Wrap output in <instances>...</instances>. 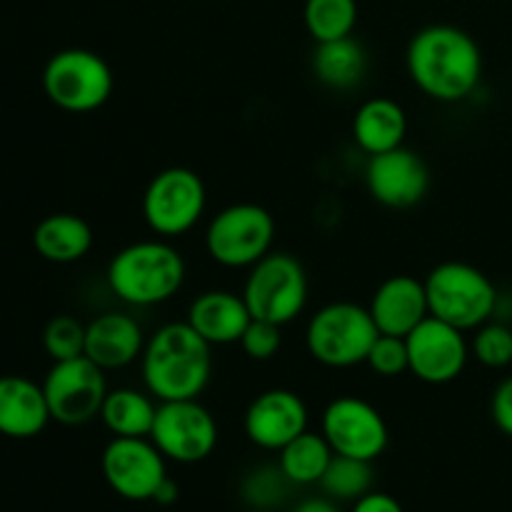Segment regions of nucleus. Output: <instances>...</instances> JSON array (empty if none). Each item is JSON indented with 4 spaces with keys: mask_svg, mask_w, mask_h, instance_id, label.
<instances>
[{
    "mask_svg": "<svg viewBox=\"0 0 512 512\" xmlns=\"http://www.w3.org/2000/svg\"><path fill=\"white\" fill-rule=\"evenodd\" d=\"M408 75L428 98L458 103L473 95L483 75V53L473 35L455 25H428L405 53Z\"/></svg>",
    "mask_w": 512,
    "mask_h": 512,
    "instance_id": "nucleus-1",
    "label": "nucleus"
},
{
    "mask_svg": "<svg viewBox=\"0 0 512 512\" xmlns=\"http://www.w3.org/2000/svg\"><path fill=\"white\" fill-rule=\"evenodd\" d=\"M213 345L185 323H168L145 340L143 383L158 403L195 400L213 375Z\"/></svg>",
    "mask_w": 512,
    "mask_h": 512,
    "instance_id": "nucleus-2",
    "label": "nucleus"
},
{
    "mask_svg": "<svg viewBox=\"0 0 512 512\" xmlns=\"http://www.w3.org/2000/svg\"><path fill=\"white\" fill-rule=\"evenodd\" d=\"M185 283V260L165 240L128 245L108 265V285L123 303L135 308L160 305L178 295Z\"/></svg>",
    "mask_w": 512,
    "mask_h": 512,
    "instance_id": "nucleus-3",
    "label": "nucleus"
},
{
    "mask_svg": "<svg viewBox=\"0 0 512 512\" xmlns=\"http://www.w3.org/2000/svg\"><path fill=\"white\" fill-rule=\"evenodd\" d=\"M425 290L430 315L455 325L463 333L488 323L498 308V288L493 280L475 265L458 260L435 265L425 278Z\"/></svg>",
    "mask_w": 512,
    "mask_h": 512,
    "instance_id": "nucleus-4",
    "label": "nucleus"
},
{
    "mask_svg": "<svg viewBox=\"0 0 512 512\" xmlns=\"http://www.w3.org/2000/svg\"><path fill=\"white\" fill-rule=\"evenodd\" d=\"M380 335L373 315L358 303H330L310 318L305 345L325 368H353L368 360Z\"/></svg>",
    "mask_w": 512,
    "mask_h": 512,
    "instance_id": "nucleus-5",
    "label": "nucleus"
},
{
    "mask_svg": "<svg viewBox=\"0 0 512 512\" xmlns=\"http://www.w3.org/2000/svg\"><path fill=\"white\" fill-rule=\"evenodd\" d=\"M113 70L103 55L85 48L55 53L43 68V90L53 105L68 113H93L113 95Z\"/></svg>",
    "mask_w": 512,
    "mask_h": 512,
    "instance_id": "nucleus-6",
    "label": "nucleus"
},
{
    "mask_svg": "<svg viewBox=\"0 0 512 512\" xmlns=\"http://www.w3.org/2000/svg\"><path fill=\"white\" fill-rule=\"evenodd\" d=\"M243 298L253 318L278 325L293 323L308 303V275L303 263L290 253L270 250L250 268Z\"/></svg>",
    "mask_w": 512,
    "mask_h": 512,
    "instance_id": "nucleus-7",
    "label": "nucleus"
},
{
    "mask_svg": "<svg viewBox=\"0 0 512 512\" xmlns=\"http://www.w3.org/2000/svg\"><path fill=\"white\" fill-rule=\"evenodd\" d=\"M275 220L263 205L235 203L220 210L205 233V250L223 268H253L273 248Z\"/></svg>",
    "mask_w": 512,
    "mask_h": 512,
    "instance_id": "nucleus-8",
    "label": "nucleus"
},
{
    "mask_svg": "<svg viewBox=\"0 0 512 512\" xmlns=\"http://www.w3.org/2000/svg\"><path fill=\"white\" fill-rule=\"evenodd\" d=\"M208 193L205 183L190 168H165L148 183L143 195V218L153 233L178 238L203 218Z\"/></svg>",
    "mask_w": 512,
    "mask_h": 512,
    "instance_id": "nucleus-9",
    "label": "nucleus"
},
{
    "mask_svg": "<svg viewBox=\"0 0 512 512\" xmlns=\"http://www.w3.org/2000/svg\"><path fill=\"white\" fill-rule=\"evenodd\" d=\"M43 390L50 418L68 428H78L100 418L108 383H105V370L80 355V358L53 363L43 380Z\"/></svg>",
    "mask_w": 512,
    "mask_h": 512,
    "instance_id": "nucleus-10",
    "label": "nucleus"
},
{
    "mask_svg": "<svg viewBox=\"0 0 512 512\" xmlns=\"http://www.w3.org/2000/svg\"><path fill=\"white\" fill-rule=\"evenodd\" d=\"M150 440L158 445L165 460L193 465L208 458L218 445V423L198 398L168 400L158 403Z\"/></svg>",
    "mask_w": 512,
    "mask_h": 512,
    "instance_id": "nucleus-11",
    "label": "nucleus"
},
{
    "mask_svg": "<svg viewBox=\"0 0 512 512\" xmlns=\"http://www.w3.org/2000/svg\"><path fill=\"white\" fill-rule=\"evenodd\" d=\"M325 440L335 455H348L358 460H378L390 443V430L385 418L368 400L343 395L335 398L323 413Z\"/></svg>",
    "mask_w": 512,
    "mask_h": 512,
    "instance_id": "nucleus-12",
    "label": "nucleus"
},
{
    "mask_svg": "<svg viewBox=\"0 0 512 512\" xmlns=\"http://www.w3.org/2000/svg\"><path fill=\"white\" fill-rule=\"evenodd\" d=\"M100 468L110 490L133 503L153 500L168 478L165 455L150 438H113L105 445Z\"/></svg>",
    "mask_w": 512,
    "mask_h": 512,
    "instance_id": "nucleus-13",
    "label": "nucleus"
},
{
    "mask_svg": "<svg viewBox=\"0 0 512 512\" xmlns=\"http://www.w3.org/2000/svg\"><path fill=\"white\" fill-rule=\"evenodd\" d=\"M410 373L428 385H448L463 375L470 358L465 333L440 318H425L413 333L405 335Z\"/></svg>",
    "mask_w": 512,
    "mask_h": 512,
    "instance_id": "nucleus-14",
    "label": "nucleus"
},
{
    "mask_svg": "<svg viewBox=\"0 0 512 512\" xmlns=\"http://www.w3.org/2000/svg\"><path fill=\"white\" fill-rule=\"evenodd\" d=\"M365 185L373 200L393 210L418 205L430 188V170L415 150L400 148L370 155L365 168Z\"/></svg>",
    "mask_w": 512,
    "mask_h": 512,
    "instance_id": "nucleus-15",
    "label": "nucleus"
},
{
    "mask_svg": "<svg viewBox=\"0 0 512 512\" xmlns=\"http://www.w3.org/2000/svg\"><path fill=\"white\" fill-rule=\"evenodd\" d=\"M243 425L250 443L278 453L308 430V405L293 390H265L248 405Z\"/></svg>",
    "mask_w": 512,
    "mask_h": 512,
    "instance_id": "nucleus-16",
    "label": "nucleus"
},
{
    "mask_svg": "<svg viewBox=\"0 0 512 512\" xmlns=\"http://www.w3.org/2000/svg\"><path fill=\"white\" fill-rule=\"evenodd\" d=\"M368 310L380 333L405 338L425 318H430L425 280L413 275H393L383 280L370 298Z\"/></svg>",
    "mask_w": 512,
    "mask_h": 512,
    "instance_id": "nucleus-17",
    "label": "nucleus"
},
{
    "mask_svg": "<svg viewBox=\"0 0 512 512\" xmlns=\"http://www.w3.org/2000/svg\"><path fill=\"white\" fill-rule=\"evenodd\" d=\"M145 335L135 318L125 313L98 315L85 328V358L93 360L103 370L128 368L138 358H143Z\"/></svg>",
    "mask_w": 512,
    "mask_h": 512,
    "instance_id": "nucleus-18",
    "label": "nucleus"
},
{
    "mask_svg": "<svg viewBox=\"0 0 512 512\" xmlns=\"http://www.w3.org/2000/svg\"><path fill=\"white\" fill-rule=\"evenodd\" d=\"M50 420L43 383L38 385L23 375L0 378V435L13 440L35 438Z\"/></svg>",
    "mask_w": 512,
    "mask_h": 512,
    "instance_id": "nucleus-19",
    "label": "nucleus"
},
{
    "mask_svg": "<svg viewBox=\"0 0 512 512\" xmlns=\"http://www.w3.org/2000/svg\"><path fill=\"white\" fill-rule=\"evenodd\" d=\"M250 320H253V315H250L243 293L238 295L230 293V290H208V293H200L190 303L188 310V323L210 345L240 343Z\"/></svg>",
    "mask_w": 512,
    "mask_h": 512,
    "instance_id": "nucleus-20",
    "label": "nucleus"
},
{
    "mask_svg": "<svg viewBox=\"0 0 512 512\" xmlns=\"http://www.w3.org/2000/svg\"><path fill=\"white\" fill-rule=\"evenodd\" d=\"M408 135V115L393 98H370L358 108L353 118V138L368 155L388 153L400 148Z\"/></svg>",
    "mask_w": 512,
    "mask_h": 512,
    "instance_id": "nucleus-21",
    "label": "nucleus"
},
{
    "mask_svg": "<svg viewBox=\"0 0 512 512\" xmlns=\"http://www.w3.org/2000/svg\"><path fill=\"white\" fill-rule=\"evenodd\" d=\"M33 245L48 263L68 265L85 258L93 248V228L88 220L73 213H53L38 223Z\"/></svg>",
    "mask_w": 512,
    "mask_h": 512,
    "instance_id": "nucleus-22",
    "label": "nucleus"
},
{
    "mask_svg": "<svg viewBox=\"0 0 512 512\" xmlns=\"http://www.w3.org/2000/svg\"><path fill=\"white\" fill-rule=\"evenodd\" d=\"M365 70H368V55L353 35L315 45L313 73L328 88H355L365 78Z\"/></svg>",
    "mask_w": 512,
    "mask_h": 512,
    "instance_id": "nucleus-23",
    "label": "nucleus"
},
{
    "mask_svg": "<svg viewBox=\"0 0 512 512\" xmlns=\"http://www.w3.org/2000/svg\"><path fill=\"white\" fill-rule=\"evenodd\" d=\"M158 405L150 393L133 388L108 390L100 408V420L115 438H150Z\"/></svg>",
    "mask_w": 512,
    "mask_h": 512,
    "instance_id": "nucleus-24",
    "label": "nucleus"
},
{
    "mask_svg": "<svg viewBox=\"0 0 512 512\" xmlns=\"http://www.w3.org/2000/svg\"><path fill=\"white\" fill-rule=\"evenodd\" d=\"M278 468L288 478L290 485H315L328 470L333 460V448L323 433H300L290 440L283 450H278Z\"/></svg>",
    "mask_w": 512,
    "mask_h": 512,
    "instance_id": "nucleus-25",
    "label": "nucleus"
},
{
    "mask_svg": "<svg viewBox=\"0 0 512 512\" xmlns=\"http://www.w3.org/2000/svg\"><path fill=\"white\" fill-rule=\"evenodd\" d=\"M373 480V463L348 455H333L318 485L335 503H355L373 490Z\"/></svg>",
    "mask_w": 512,
    "mask_h": 512,
    "instance_id": "nucleus-26",
    "label": "nucleus"
},
{
    "mask_svg": "<svg viewBox=\"0 0 512 512\" xmlns=\"http://www.w3.org/2000/svg\"><path fill=\"white\" fill-rule=\"evenodd\" d=\"M305 28L315 43L348 38L358 23L355 0H305Z\"/></svg>",
    "mask_w": 512,
    "mask_h": 512,
    "instance_id": "nucleus-27",
    "label": "nucleus"
},
{
    "mask_svg": "<svg viewBox=\"0 0 512 512\" xmlns=\"http://www.w3.org/2000/svg\"><path fill=\"white\" fill-rule=\"evenodd\" d=\"M85 328L73 315H55L43 330V348L53 363L85 355Z\"/></svg>",
    "mask_w": 512,
    "mask_h": 512,
    "instance_id": "nucleus-28",
    "label": "nucleus"
},
{
    "mask_svg": "<svg viewBox=\"0 0 512 512\" xmlns=\"http://www.w3.org/2000/svg\"><path fill=\"white\" fill-rule=\"evenodd\" d=\"M470 355H475L485 368H508L512 365V328L503 323H490V320L480 325L470 343Z\"/></svg>",
    "mask_w": 512,
    "mask_h": 512,
    "instance_id": "nucleus-29",
    "label": "nucleus"
},
{
    "mask_svg": "<svg viewBox=\"0 0 512 512\" xmlns=\"http://www.w3.org/2000/svg\"><path fill=\"white\" fill-rule=\"evenodd\" d=\"M373 373L380 378H398V375L410 373V358H408V343L398 335H383L375 338L373 348H370L368 360H365Z\"/></svg>",
    "mask_w": 512,
    "mask_h": 512,
    "instance_id": "nucleus-30",
    "label": "nucleus"
},
{
    "mask_svg": "<svg viewBox=\"0 0 512 512\" xmlns=\"http://www.w3.org/2000/svg\"><path fill=\"white\" fill-rule=\"evenodd\" d=\"M283 325L270 323V320L253 318L245 328L243 338H240V348L250 360H270L278 355L280 345H283V335H280Z\"/></svg>",
    "mask_w": 512,
    "mask_h": 512,
    "instance_id": "nucleus-31",
    "label": "nucleus"
},
{
    "mask_svg": "<svg viewBox=\"0 0 512 512\" xmlns=\"http://www.w3.org/2000/svg\"><path fill=\"white\" fill-rule=\"evenodd\" d=\"M288 478L280 468H260L245 480V498L258 510H270L278 500H283Z\"/></svg>",
    "mask_w": 512,
    "mask_h": 512,
    "instance_id": "nucleus-32",
    "label": "nucleus"
},
{
    "mask_svg": "<svg viewBox=\"0 0 512 512\" xmlns=\"http://www.w3.org/2000/svg\"><path fill=\"white\" fill-rule=\"evenodd\" d=\"M490 415L500 433L512 438V375L495 388L493 400H490Z\"/></svg>",
    "mask_w": 512,
    "mask_h": 512,
    "instance_id": "nucleus-33",
    "label": "nucleus"
},
{
    "mask_svg": "<svg viewBox=\"0 0 512 512\" xmlns=\"http://www.w3.org/2000/svg\"><path fill=\"white\" fill-rule=\"evenodd\" d=\"M350 512H405L403 505L388 493H378V490H370L368 495H363L360 500H355L353 510Z\"/></svg>",
    "mask_w": 512,
    "mask_h": 512,
    "instance_id": "nucleus-34",
    "label": "nucleus"
},
{
    "mask_svg": "<svg viewBox=\"0 0 512 512\" xmlns=\"http://www.w3.org/2000/svg\"><path fill=\"white\" fill-rule=\"evenodd\" d=\"M293 512H340V508L335 500H330L328 495H325V498L303 500V503H300Z\"/></svg>",
    "mask_w": 512,
    "mask_h": 512,
    "instance_id": "nucleus-35",
    "label": "nucleus"
},
{
    "mask_svg": "<svg viewBox=\"0 0 512 512\" xmlns=\"http://www.w3.org/2000/svg\"><path fill=\"white\" fill-rule=\"evenodd\" d=\"M178 495H180L178 485H175L173 480H170V475H168V478L163 480V485H160V488H158V493H155L153 503H158V505H173L175 500H178Z\"/></svg>",
    "mask_w": 512,
    "mask_h": 512,
    "instance_id": "nucleus-36",
    "label": "nucleus"
},
{
    "mask_svg": "<svg viewBox=\"0 0 512 512\" xmlns=\"http://www.w3.org/2000/svg\"><path fill=\"white\" fill-rule=\"evenodd\" d=\"M250 512H273V510H258V508H255V510H250Z\"/></svg>",
    "mask_w": 512,
    "mask_h": 512,
    "instance_id": "nucleus-37",
    "label": "nucleus"
}]
</instances>
